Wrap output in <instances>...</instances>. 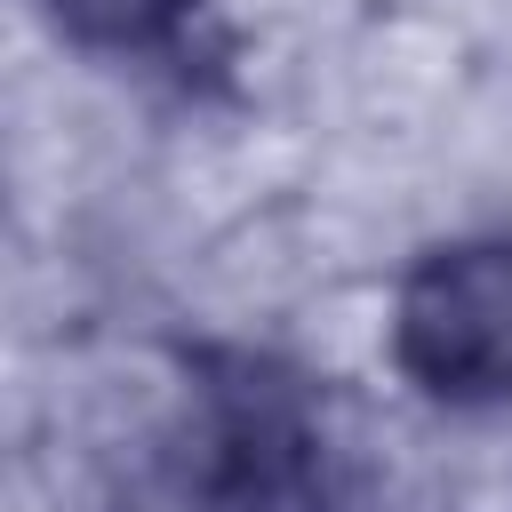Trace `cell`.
<instances>
[{"label":"cell","instance_id":"6da1fadb","mask_svg":"<svg viewBox=\"0 0 512 512\" xmlns=\"http://www.w3.org/2000/svg\"><path fill=\"white\" fill-rule=\"evenodd\" d=\"M392 352L432 400H512V232L432 248L400 280Z\"/></svg>","mask_w":512,"mask_h":512},{"label":"cell","instance_id":"7a4b0ae2","mask_svg":"<svg viewBox=\"0 0 512 512\" xmlns=\"http://www.w3.org/2000/svg\"><path fill=\"white\" fill-rule=\"evenodd\" d=\"M40 8L96 56H176L200 16V0H40Z\"/></svg>","mask_w":512,"mask_h":512}]
</instances>
